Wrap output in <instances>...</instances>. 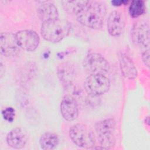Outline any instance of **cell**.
<instances>
[{
    "label": "cell",
    "mask_w": 150,
    "mask_h": 150,
    "mask_svg": "<svg viewBox=\"0 0 150 150\" xmlns=\"http://www.w3.org/2000/svg\"><path fill=\"white\" fill-rule=\"evenodd\" d=\"M107 9L104 2L88 1L87 4L75 15L81 25L91 29H101L104 23Z\"/></svg>",
    "instance_id": "obj_1"
},
{
    "label": "cell",
    "mask_w": 150,
    "mask_h": 150,
    "mask_svg": "<svg viewBox=\"0 0 150 150\" xmlns=\"http://www.w3.org/2000/svg\"><path fill=\"white\" fill-rule=\"evenodd\" d=\"M70 24L59 19L42 23L40 32L46 40L52 43H57L69 33Z\"/></svg>",
    "instance_id": "obj_2"
},
{
    "label": "cell",
    "mask_w": 150,
    "mask_h": 150,
    "mask_svg": "<svg viewBox=\"0 0 150 150\" xmlns=\"http://www.w3.org/2000/svg\"><path fill=\"white\" fill-rule=\"evenodd\" d=\"M115 121L111 118L96 123L94 128L102 149H110L115 145Z\"/></svg>",
    "instance_id": "obj_3"
},
{
    "label": "cell",
    "mask_w": 150,
    "mask_h": 150,
    "mask_svg": "<svg viewBox=\"0 0 150 150\" xmlns=\"http://www.w3.org/2000/svg\"><path fill=\"white\" fill-rule=\"evenodd\" d=\"M69 136L72 142L80 148H91L96 143L93 131L86 124L79 123L73 125L70 128Z\"/></svg>",
    "instance_id": "obj_4"
},
{
    "label": "cell",
    "mask_w": 150,
    "mask_h": 150,
    "mask_svg": "<svg viewBox=\"0 0 150 150\" xmlns=\"http://www.w3.org/2000/svg\"><path fill=\"white\" fill-rule=\"evenodd\" d=\"M83 67L90 74H105L110 69L108 61L100 54L90 53L83 60Z\"/></svg>",
    "instance_id": "obj_5"
},
{
    "label": "cell",
    "mask_w": 150,
    "mask_h": 150,
    "mask_svg": "<svg viewBox=\"0 0 150 150\" xmlns=\"http://www.w3.org/2000/svg\"><path fill=\"white\" fill-rule=\"evenodd\" d=\"M110 87V80L103 74H90L84 82L86 92L93 96L102 95L107 93Z\"/></svg>",
    "instance_id": "obj_6"
},
{
    "label": "cell",
    "mask_w": 150,
    "mask_h": 150,
    "mask_svg": "<svg viewBox=\"0 0 150 150\" xmlns=\"http://www.w3.org/2000/svg\"><path fill=\"white\" fill-rule=\"evenodd\" d=\"M19 47L28 52L35 50L40 42L39 35L32 30H21L15 33Z\"/></svg>",
    "instance_id": "obj_7"
},
{
    "label": "cell",
    "mask_w": 150,
    "mask_h": 150,
    "mask_svg": "<svg viewBox=\"0 0 150 150\" xmlns=\"http://www.w3.org/2000/svg\"><path fill=\"white\" fill-rule=\"evenodd\" d=\"M149 26L145 22H136L131 30V38L133 43L140 47L149 49Z\"/></svg>",
    "instance_id": "obj_8"
},
{
    "label": "cell",
    "mask_w": 150,
    "mask_h": 150,
    "mask_svg": "<svg viewBox=\"0 0 150 150\" xmlns=\"http://www.w3.org/2000/svg\"><path fill=\"white\" fill-rule=\"evenodd\" d=\"M15 34L11 32H2L0 35V49L2 55L13 57L19 52Z\"/></svg>",
    "instance_id": "obj_9"
},
{
    "label": "cell",
    "mask_w": 150,
    "mask_h": 150,
    "mask_svg": "<svg viewBox=\"0 0 150 150\" xmlns=\"http://www.w3.org/2000/svg\"><path fill=\"white\" fill-rule=\"evenodd\" d=\"M125 22L123 14L118 11H112L107 19V30L112 36L121 35L125 28Z\"/></svg>",
    "instance_id": "obj_10"
},
{
    "label": "cell",
    "mask_w": 150,
    "mask_h": 150,
    "mask_svg": "<svg viewBox=\"0 0 150 150\" xmlns=\"http://www.w3.org/2000/svg\"><path fill=\"white\" fill-rule=\"evenodd\" d=\"M60 112L64 120L71 121L77 118L79 109L74 98L70 95L65 96L60 103Z\"/></svg>",
    "instance_id": "obj_11"
},
{
    "label": "cell",
    "mask_w": 150,
    "mask_h": 150,
    "mask_svg": "<svg viewBox=\"0 0 150 150\" xmlns=\"http://www.w3.org/2000/svg\"><path fill=\"white\" fill-rule=\"evenodd\" d=\"M28 141L26 132L22 128L16 127L9 132L6 136L8 145L14 149L23 148Z\"/></svg>",
    "instance_id": "obj_12"
},
{
    "label": "cell",
    "mask_w": 150,
    "mask_h": 150,
    "mask_svg": "<svg viewBox=\"0 0 150 150\" xmlns=\"http://www.w3.org/2000/svg\"><path fill=\"white\" fill-rule=\"evenodd\" d=\"M37 13L42 23L59 19V12L57 7L53 4L50 2L42 4L38 8Z\"/></svg>",
    "instance_id": "obj_13"
},
{
    "label": "cell",
    "mask_w": 150,
    "mask_h": 150,
    "mask_svg": "<svg viewBox=\"0 0 150 150\" xmlns=\"http://www.w3.org/2000/svg\"><path fill=\"white\" fill-rule=\"evenodd\" d=\"M120 67L122 74L129 79H135L138 74L137 68L132 59L127 54L121 53L119 56Z\"/></svg>",
    "instance_id": "obj_14"
},
{
    "label": "cell",
    "mask_w": 150,
    "mask_h": 150,
    "mask_svg": "<svg viewBox=\"0 0 150 150\" xmlns=\"http://www.w3.org/2000/svg\"><path fill=\"white\" fill-rule=\"evenodd\" d=\"M57 76L62 83L67 86L70 85L75 77V69L70 63H63L57 67Z\"/></svg>",
    "instance_id": "obj_15"
},
{
    "label": "cell",
    "mask_w": 150,
    "mask_h": 150,
    "mask_svg": "<svg viewBox=\"0 0 150 150\" xmlns=\"http://www.w3.org/2000/svg\"><path fill=\"white\" fill-rule=\"evenodd\" d=\"M58 135L53 132H47L42 134L39 139V144L42 149L44 150H52L54 149L59 144Z\"/></svg>",
    "instance_id": "obj_16"
},
{
    "label": "cell",
    "mask_w": 150,
    "mask_h": 150,
    "mask_svg": "<svg viewBox=\"0 0 150 150\" xmlns=\"http://www.w3.org/2000/svg\"><path fill=\"white\" fill-rule=\"evenodd\" d=\"M88 1H62L61 3L64 11L70 14L76 15L87 4Z\"/></svg>",
    "instance_id": "obj_17"
},
{
    "label": "cell",
    "mask_w": 150,
    "mask_h": 150,
    "mask_svg": "<svg viewBox=\"0 0 150 150\" xmlns=\"http://www.w3.org/2000/svg\"><path fill=\"white\" fill-rule=\"evenodd\" d=\"M145 10L144 1L134 0L131 2L129 6V13L132 18H138L142 15Z\"/></svg>",
    "instance_id": "obj_18"
},
{
    "label": "cell",
    "mask_w": 150,
    "mask_h": 150,
    "mask_svg": "<svg viewBox=\"0 0 150 150\" xmlns=\"http://www.w3.org/2000/svg\"><path fill=\"white\" fill-rule=\"evenodd\" d=\"M2 114L5 120L9 122H12L14 120L15 116V110L12 107H6L2 110Z\"/></svg>",
    "instance_id": "obj_19"
},
{
    "label": "cell",
    "mask_w": 150,
    "mask_h": 150,
    "mask_svg": "<svg viewBox=\"0 0 150 150\" xmlns=\"http://www.w3.org/2000/svg\"><path fill=\"white\" fill-rule=\"evenodd\" d=\"M149 50L147 49L145 50L142 53V60L144 64L147 67H149Z\"/></svg>",
    "instance_id": "obj_20"
},
{
    "label": "cell",
    "mask_w": 150,
    "mask_h": 150,
    "mask_svg": "<svg viewBox=\"0 0 150 150\" xmlns=\"http://www.w3.org/2000/svg\"><path fill=\"white\" fill-rule=\"evenodd\" d=\"M112 4H114V5L115 6H118V5H121V4H124L125 2H128L127 1H113L111 2Z\"/></svg>",
    "instance_id": "obj_21"
},
{
    "label": "cell",
    "mask_w": 150,
    "mask_h": 150,
    "mask_svg": "<svg viewBox=\"0 0 150 150\" xmlns=\"http://www.w3.org/2000/svg\"><path fill=\"white\" fill-rule=\"evenodd\" d=\"M145 123L148 125L149 124V117H147L146 118H145Z\"/></svg>",
    "instance_id": "obj_22"
}]
</instances>
